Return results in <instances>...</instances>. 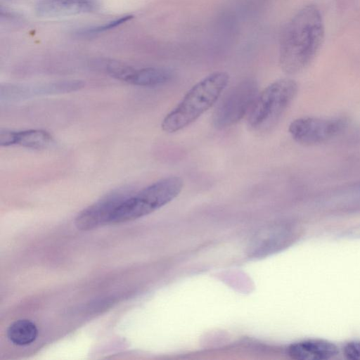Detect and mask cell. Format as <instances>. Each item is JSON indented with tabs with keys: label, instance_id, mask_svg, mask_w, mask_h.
<instances>
[{
	"label": "cell",
	"instance_id": "6da1fadb",
	"mask_svg": "<svg viewBox=\"0 0 360 360\" xmlns=\"http://www.w3.org/2000/svg\"><path fill=\"white\" fill-rule=\"evenodd\" d=\"M324 25L319 9L302 7L284 27L280 39L279 63L287 74L298 73L314 59L324 39Z\"/></svg>",
	"mask_w": 360,
	"mask_h": 360
},
{
	"label": "cell",
	"instance_id": "7a4b0ae2",
	"mask_svg": "<svg viewBox=\"0 0 360 360\" xmlns=\"http://www.w3.org/2000/svg\"><path fill=\"white\" fill-rule=\"evenodd\" d=\"M229 80L225 72H215L196 83L179 104L163 119L161 127L167 133L181 130L211 108Z\"/></svg>",
	"mask_w": 360,
	"mask_h": 360
},
{
	"label": "cell",
	"instance_id": "3957f363",
	"mask_svg": "<svg viewBox=\"0 0 360 360\" xmlns=\"http://www.w3.org/2000/svg\"><path fill=\"white\" fill-rule=\"evenodd\" d=\"M183 180L179 176L160 179L124 200L114 212L109 223H122L139 219L162 207L181 191Z\"/></svg>",
	"mask_w": 360,
	"mask_h": 360
},
{
	"label": "cell",
	"instance_id": "277c9868",
	"mask_svg": "<svg viewBox=\"0 0 360 360\" xmlns=\"http://www.w3.org/2000/svg\"><path fill=\"white\" fill-rule=\"evenodd\" d=\"M297 84L292 79L276 80L258 94L248 122L255 131L264 132L274 127L294 100Z\"/></svg>",
	"mask_w": 360,
	"mask_h": 360
},
{
	"label": "cell",
	"instance_id": "5b68a950",
	"mask_svg": "<svg viewBox=\"0 0 360 360\" xmlns=\"http://www.w3.org/2000/svg\"><path fill=\"white\" fill-rule=\"evenodd\" d=\"M258 95L254 79L246 78L231 87L222 97L213 112L212 121L218 129L231 127L249 113Z\"/></svg>",
	"mask_w": 360,
	"mask_h": 360
},
{
	"label": "cell",
	"instance_id": "8992f818",
	"mask_svg": "<svg viewBox=\"0 0 360 360\" xmlns=\"http://www.w3.org/2000/svg\"><path fill=\"white\" fill-rule=\"evenodd\" d=\"M347 126V120L344 117H302L293 120L288 127V131L296 142L311 146L333 139L340 135Z\"/></svg>",
	"mask_w": 360,
	"mask_h": 360
},
{
	"label": "cell",
	"instance_id": "52a82bcc",
	"mask_svg": "<svg viewBox=\"0 0 360 360\" xmlns=\"http://www.w3.org/2000/svg\"><path fill=\"white\" fill-rule=\"evenodd\" d=\"M132 194L129 187L111 191L82 210L75 219V226L87 231L108 224L116 209Z\"/></svg>",
	"mask_w": 360,
	"mask_h": 360
},
{
	"label": "cell",
	"instance_id": "ba28073f",
	"mask_svg": "<svg viewBox=\"0 0 360 360\" xmlns=\"http://www.w3.org/2000/svg\"><path fill=\"white\" fill-rule=\"evenodd\" d=\"M80 80H65L33 85L5 84L1 86V98L18 100L35 96L68 93L82 89Z\"/></svg>",
	"mask_w": 360,
	"mask_h": 360
},
{
	"label": "cell",
	"instance_id": "9c48e42d",
	"mask_svg": "<svg viewBox=\"0 0 360 360\" xmlns=\"http://www.w3.org/2000/svg\"><path fill=\"white\" fill-rule=\"evenodd\" d=\"M97 6L96 0H42L36 4L35 12L41 17L55 18L92 12Z\"/></svg>",
	"mask_w": 360,
	"mask_h": 360
},
{
	"label": "cell",
	"instance_id": "30bf717a",
	"mask_svg": "<svg viewBox=\"0 0 360 360\" xmlns=\"http://www.w3.org/2000/svg\"><path fill=\"white\" fill-rule=\"evenodd\" d=\"M289 356L296 360H327L335 356L338 347L323 340H306L295 342L288 348Z\"/></svg>",
	"mask_w": 360,
	"mask_h": 360
},
{
	"label": "cell",
	"instance_id": "8fae6325",
	"mask_svg": "<svg viewBox=\"0 0 360 360\" xmlns=\"http://www.w3.org/2000/svg\"><path fill=\"white\" fill-rule=\"evenodd\" d=\"M172 77V71L167 68H134L127 83L140 86H155L167 82Z\"/></svg>",
	"mask_w": 360,
	"mask_h": 360
},
{
	"label": "cell",
	"instance_id": "7c38bea8",
	"mask_svg": "<svg viewBox=\"0 0 360 360\" xmlns=\"http://www.w3.org/2000/svg\"><path fill=\"white\" fill-rule=\"evenodd\" d=\"M290 236L286 229H276L265 232L253 243L251 252L254 255H262L282 248L289 241Z\"/></svg>",
	"mask_w": 360,
	"mask_h": 360
},
{
	"label": "cell",
	"instance_id": "4fadbf2b",
	"mask_svg": "<svg viewBox=\"0 0 360 360\" xmlns=\"http://www.w3.org/2000/svg\"><path fill=\"white\" fill-rule=\"evenodd\" d=\"M38 335L36 325L30 320L20 319L12 323L7 330V336L13 344L25 346L33 342Z\"/></svg>",
	"mask_w": 360,
	"mask_h": 360
},
{
	"label": "cell",
	"instance_id": "5bb4252c",
	"mask_svg": "<svg viewBox=\"0 0 360 360\" xmlns=\"http://www.w3.org/2000/svg\"><path fill=\"white\" fill-rule=\"evenodd\" d=\"M52 141L49 133L41 129H30L17 131L16 144L31 149H44Z\"/></svg>",
	"mask_w": 360,
	"mask_h": 360
},
{
	"label": "cell",
	"instance_id": "9a60e30c",
	"mask_svg": "<svg viewBox=\"0 0 360 360\" xmlns=\"http://www.w3.org/2000/svg\"><path fill=\"white\" fill-rule=\"evenodd\" d=\"M132 18V15H124L101 25L80 29L77 31V34L82 36H90L97 34L101 32H103L105 31L120 26V25L126 22L127 21L130 20Z\"/></svg>",
	"mask_w": 360,
	"mask_h": 360
},
{
	"label": "cell",
	"instance_id": "2e32d148",
	"mask_svg": "<svg viewBox=\"0 0 360 360\" xmlns=\"http://www.w3.org/2000/svg\"><path fill=\"white\" fill-rule=\"evenodd\" d=\"M345 356L351 360H360V341L347 343L344 347Z\"/></svg>",
	"mask_w": 360,
	"mask_h": 360
},
{
	"label": "cell",
	"instance_id": "e0dca14e",
	"mask_svg": "<svg viewBox=\"0 0 360 360\" xmlns=\"http://www.w3.org/2000/svg\"><path fill=\"white\" fill-rule=\"evenodd\" d=\"M17 142V131L1 129L0 130V145L9 146L15 145Z\"/></svg>",
	"mask_w": 360,
	"mask_h": 360
}]
</instances>
